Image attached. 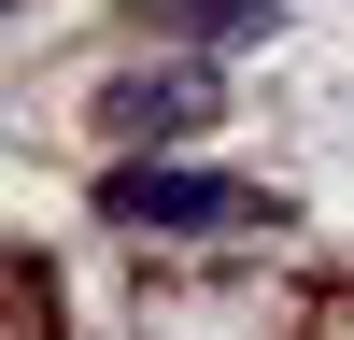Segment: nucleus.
Masks as SVG:
<instances>
[{
	"label": "nucleus",
	"instance_id": "f257e3e1",
	"mask_svg": "<svg viewBox=\"0 0 354 340\" xmlns=\"http://www.w3.org/2000/svg\"><path fill=\"white\" fill-rule=\"evenodd\" d=\"M113 227H142V241H255V227H283V198L227 185V170H170V156H128L100 185Z\"/></svg>",
	"mask_w": 354,
	"mask_h": 340
},
{
	"label": "nucleus",
	"instance_id": "f03ea898",
	"mask_svg": "<svg viewBox=\"0 0 354 340\" xmlns=\"http://www.w3.org/2000/svg\"><path fill=\"white\" fill-rule=\"evenodd\" d=\"M213 113H227V85H213V71H113V85H100V142H128V156H142V142L213 128Z\"/></svg>",
	"mask_w": 354,
	"mask_h": 340
},
{
	"label": "nucleus",
	"instance_id": "7ed1b4c3",
	"mask_svg": "<svg viewBox=\"0 0 354 340\" xmlns=\"http://www.w3.org/2000/svg\"><path fill=\"white\" fill-rule=\"evenodd\" d=\"M156 28H170V43H270L283 0H156Z\"/></svg>",
	"mask_w": 354,
	"mask_h": 340
}]
</instances>
